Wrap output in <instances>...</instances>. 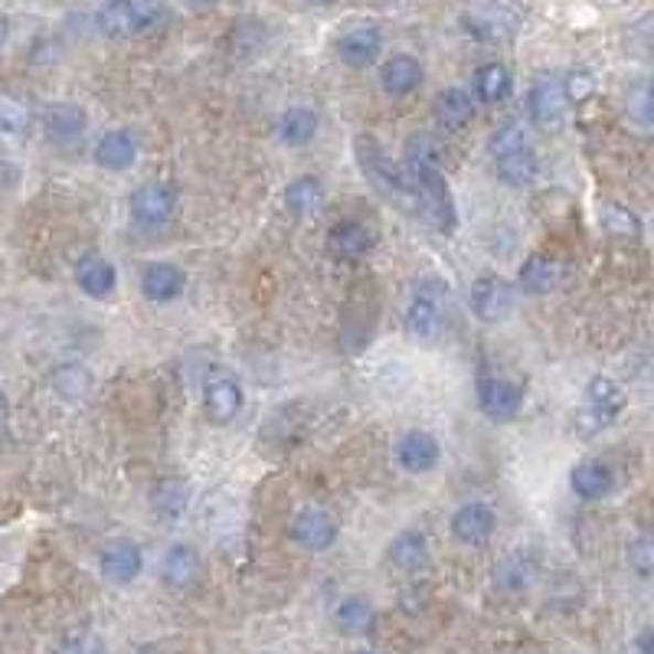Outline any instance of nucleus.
<instances>
[{
  "label": "nucleus",
  "instance_id": "obj_14",
  "mask_svg": "<svg viewBox=\"0 0 654 654\" xmlns=\"http://www.w3.org/2000/svg\"><path fill=\"white\" fill-rule=\"evenodd\" d=\"M383 53V33L374 23H354L337 36V56L351 69H367L374 66L376 56Z\"/></svg>",
  "mask_w": 654,
  "mask_h": 654
},
{
  "label": "nucleus",
  "instance_id": "obj_12",
  "mask_svg": "<svg viewBox=\"0 0 654 654\" xmlns=\"http://www.w3.org/2000/svg\"><path fill=\"white\" fill-rule=\"evenodd\" d=\"M288 537L308 554H324L337 544L341 527L324 507H301L288 524Z\"/></svg>",
  "mask_w": 654,
  "mask_h": 654
},
{
  "label": "nucleus",
  "instance_id": "obj_20",
  "mask_svg": "<svg viewBox=\"0 0 654 654\" xmlns=\"http://www.w3.org/2000/svg\"><path fill=\"white\" fill-rule=\"evenodd\" d=\"M324 249L337 262H361L374 249V233L367 226L354 223V219H344V223H337V226L328 229Z\"/></svg>",
  "mask_w": 654,
  "mask_h": 654
},
{
  "label": "nucleus",
  "instance_id": "obj_27",
  "mask_svg": "<svg viewBox=\"0 0 654 654\" xmlns=\"http://www.w3.org/2000/svg\"><path fill=\"white\" fill-rule=\"evenodd\" d=\"M432 118L446 128V131H465L474 118V98L462 86H449L436 95L432 101Z\"/></svg>",
  "mask_w": 654,
  "mask_h": 654
},
{
  "label": "nucleus",
  "instance_id": "obj_44",
  "mask_svg": "<svg viewBox=\"0 0 654 654\" xmlns=\"http://www.w3.org/2000/svg\"><path fill=\"white\" fill-rule=\"evenodd\" d=\"M181 3H187V7H193V10H203V7H213L216 0H181Z\"/></svg>",
  "mask_w": 654,
  "mask_h": 654
},
{
  "label": "nucleus",
  "instance_id": "obj_39",
  "mask_svg": "<svg viewBox=\"0 0 654 654\" xmlns=\"http://www.w3.org/2000/svg\"><path fill=\"white\" fill-rule=\"evenodd\" d=\"M605 229L615 236H642V219L635 213H629L625 206H609L605 210Z\"/></svg>",
  "mask_w": 654,
  "mask_h": 654
},
{
  "label": "nucleus",
  "instance_id": "obj_42",
  "mask_svg": "<svg viewBox=\"0 0 654 654\" xmlns=\"http://www.w3.org/2000/svg\"><path fill=\"white\" fill-rule=\"evenodd\" d=\"M635 652H639V654H654L652 629H642V632H639V639H635Z\"/></svg>",
  "mask_w": 654,
  "mask_h": 654
},
{
  "label": "nucleus",
  "instance_id": "obj_6",
  "mask_svg": "<svg viewBox=\"0 0 654 654\" xmlns=\"http://www.w3.org/2000/svg\"><path fill=\"white\" fill-rule=\"evenodd\" d=\"M474 393H478V409L491 419V422H511L521 416L524 409V383L514 379V376L497 374V371H481L478 383H474Z\"/></svg>",
  "mask_w": 654,
  "mask_h": 654
},
{
  "label": "nucleus",
  "instance_id": "obj_35",
  "mask_svg": "<svg viewBox=\"0 0 654 654\" xmlns=\"http://www.w3.org/2000/svg\"><path fill=\"white\" fill-rule=\"evenodd\" d=\"M318 135V115L304 105H294L288 111H281L279 118V138L288 148H301Z\"/></svg>",
  "mask_w": 654,
  "mask_h": 654
},
{
  "label": "nucleus",
  "instance_id": "obj_18",
  "mask_svg": "<svg viewBox=\"0 0 654 654\" xmlns=\"http://www.w3.org/2000/svg\"><path fill=\"white\" fill-rule=\"evenodd\" d=\"M537 572H540V562H537V557L530 550H514V554L497 560L491 582L504 596H521V592H527L537 582Z\"/></svg>",
  "mask_w": 654,
  "mask_h": 654
},
{
  "label": "nucleus",
  "instance_id": "obj_40",
  "mask_svg": "<svg viewBox=\"0 0 654 654\" xmlns=\"http://www.w3.org/2000/svg\"><path fill=\"white\" fill-rule=\"evenodd\" d=\"M562 93H566V98H569V105L586 101L589 95L596 93V79H592V73H586V69L569 73V76L562 79Z\"/></svg>",
  "mask_w": 654,
  "mask_h": 654
},
{
  "label": "nucleus",
  "instance_id": "obj_4",
  "mask_svg": "<svg viewBox=\"0 0 654 654\" xmlns=\"http://www.w3.org/2000/svg\"><path fill=\"white\" fill-rule=\"evenodd\" d=\"M168 20L161 0H105L95 13V26L105 40L125 43L154 33Z\"/></svg>",
  "mask_w": 654,
  "mask_h": 654
},
{
  "label": "nucleus",
  "instance_id": "obj_29",
  "mask_svg": "<svg viewBox=\"0 0 654 654\" xmlns=\"http://www.w3.org/2000/svg\"><path fill=\"white\" fill-rule=\"evenodd\" d=\"M334 629L341 635H351V639H364L376 629V609L361 599V596H347L334 605Z\"/></svg>",
  "mask_w": 654,
  "mask_h": 654
},
{
  "label": "nucleus",
  "instance_id": "obj_26",
  "mask_svg": "<svg viewBox=\"0 0 654 654\" xmlns=\"http://www.w3.org/2000/svg\"><path fill=\"white\" fill-rule=\"evenodd\" d=\"M151 511H154V517L158 521H164V524H178L184 514H187V504H190V484L184 478H161L154 487H151Z\"/></svg>",
  "mask_w": 654,
  "mask_h": 654
},
{
  "label": "nucleus",
  "instance_id": "obj_5",
  "mask_svg": "<svg viewBox=\"0 0 654 654\" xmlns=\"http://www.w3.org/2000/svg\"><path fill=\"white\" fill-rule=\"evenodd\" d=\"M403 328L412 341L419 344H432L442 328H446V288L436 279H426L416 285L406 314H403Z\"/></svg>",
  "mask_w": 654,
  "mask_h": 654
},
{
  "label": "nucleus",
  "instance_id": "obj_38",
  "mask_svg": "<svg viewBox=\"0 0 654 654\" xmlns=\"http://www.w3.org/2000/svg\"><path fill=\"white\" fill-rule=\"evenodd\" d=\"M629 562H632V569L642 576V579H648L654 569V544H652V534L648 530H642L632 544H629Z\"/></svg>",
  "mask_w": 654,
  "mask_h": 654
},
{
  "label": "nucleus",
  "instance_id": "obj_10",
  "mask_svg": "<svg viewBox=\"0 0 654 654\" xmlns=\"http://www.w3.org/2000/svg\"><path fill=\"white\" fill-rule=\"evenodd\" d=\"M468 304H471V314L481 324H504L514 314L517 294H514V285L511 281L487 272V276L474 279L471 291H468Z\"/></svg>",
  "mask_w": 654,
  "mask_h": 654
},
{
  "label": "nucleus",
  "instance_id": "obj_1",
  "mask_svg": "<svg viewBox=\"0 0 654 654\" xmlns=\"http://www.w3.org/2000/svg\"><path fill=\"white\" fill-rule=\"evenodd\" d=\"M403 168L412 178V187L419 193V219L449 236L459 226V213H455V200L452 187L442 174V148L432 135H412L406 141V161Z\"/></svg>",
  "mask_w": 654,
  "mask_h": 654
},
{
  "label": "nucleus",
  "instance_id": "obj_43",
  "mask_svg": "<svg viewBox=\"0 0 654 654\" xmlns=\"http://www.w3.org/2000/svg\"><path fill=\"white\" fill-rule=\"evenodd\" d=\"M7 416H10V403H7V396L0 393V429L7 426Z\"/></svg>",
  "mask_w": 654,
  "mask_h": 654
},
{
  "label": "nucleus",
  "instance_id": "obj_21",
  "mask_svg": "<svg viewBox=\"0 0 654 654\" xmlns=\"http://www.w3.org/2000/svg\"><path fill=\"white\" fill-rule=\"evenodd\" d=\"M93 158L98 168H105V171H111V174L131 171L135 161H138V141H135V135L125 131V128L105 131V135L98 138V144H95Z\"/></svg>",
  "mask_w": 654,
  "mask_h": 654
},
{
  "label": "nucleus",
  "instance_id": "obj_13",
  "mask_svg": "<svg viewBox=\"0 0 654 654\" xmlns=\"http://www.w3.org/2000/svg\"><path fill=\"white\" fill-rule=\"evenodd\" d=\"M40 125H43V135L60 144V148H73L76 141H83V135L89 131V115L86 108L73 105V101H56V105H46L43 115H40Z\"/></svg>",
  "mask_w": 654,
  "mask_h": 654
},
{
  "label": "nucleus",
  "instance_id": "obj_31",
  "mask_svg": "<svg viewBox=\"0 0 654 654\" xmlns=\"http://www.w3.org/2000/svg\"><path fill=\"white\" fill-rule=\"evenodd\" d=\"M560 279L562 266L547 253H534L530 259H524V266L517 272V285L527 294H547V291H554L560 285Z\"/></svg>",
  "mask_w": 654,
  "mask_h": 654
},
{
  "label": "nucleus",
  "instance_id": "obj_46",
  "mask_svg": "<svg viewBox=\"0 0 654 654\" xmlns=\"http://www.w3.org/2000/svg\"><path fill=\"white\" fill-rule=\"evenodd\" d=\"M304 3H314L318 7V3H328V0H304Z\"/></svg>",
  "mask_w": 654,
  "mask_h": 654
},
{
  "label": "nucleus",
  "instance_id": "obj_16",
  "mask_svg": "<svg viewBox=\"0 0 654 654\" xmlns=\"http://www.w3.org/2000/svg\"><path fill=\"white\" fill-rule=\"evenodd\" d=\"M98 569L108 582L115 586H128L141 576L144 569V550L135 540H111L101 547L98 554Z\"/></svg>",
  "mask_w": 654,
  "mask_h": 654
},
{
  "label": "nucleus",
  "instance_id": "obj_23",
  "mask_svg": "<svg viewBox=\"0 0 654 654\" xmlns=\"http://www.w3.org/2000/svg\"><path fill=\"white\" fill-rule=\"evenodd\" d=\"M569 487L582 501H602L615 487V471L602 459H582L569 471Z\"/></svg>",
  "mask_w": 654,
  "mask_h": 654
},
{
  "label": "nucleus",
  "instance_id": "obj_15",
  "mask_svg": "<svg viewBox=\"0 0 654 654\" xmlns=\"http://www.w3.org/2000/svg\"><path fill=\"white\" fill-rule=\"evenodd\" d=\"M452 537L462 544V547H481V544H487L491 540V534H494V527H497V514H494V507L491 504H484V501H468L462 504L455 514H452Z\"/></svg>",
  "mask_w": 654,
  "mask_h": 654
},
{
  "label": "nucleus",
  "instance_id": "obj_25",
  "mask_svg": "<svg viewBox=\"0 0 654 654\" xmlns=\"http://www.w3.org/2000/svg\"><path fill=\"white\" fill-rule=\"evenodd\" d=\"M184 272L171 262H151L144 266L141 272V294L151 301V304H171L184 294Z\"/></svg>",
  "mask_w": 654,
  "mask_h": 654
},
{
  "label": "nucleus",
  "instance_id": "obj_24",
  "mask_svg": "<svg viewBox=\"0 0 654 654\" xmlns=\"http://www.w3.org/2000/svg\"><path fill=\"white\" fill-rule=\"evenodd\" d=\"M422 86V63L409 53H396L379 66V89L393 98H406Z\"/></svg>",
  "mask_w": 654,
  "mask_h": 654
},
{
  "label": "nucleus",
  "instance_id": "obj_34",
  "mask_svg": "<svg viewBox=\"0 0 654 654\" xmlns=\"http://www.w3.org/2000/svg\"><path fill=\"white\" fill-rule=\"evenodd\" d=\"M95 376L89 374L86 364H60L53 376H50V386L66 399V403H79L93 393Z\"/></svg>",
  "mask_w": 654,
  "mask_h": 654
},
{
  "label": "nucleus",
  "instance_id": "obj_37",
  "mask_svg": "<svg viewBox=\"0 0 654 654\" xmlns=\"http://www.w3.org/2000/svg\"><path fill=\"white\" fill-rule=\"evenodd\" d=\"M60 654H105V642L93 629H69L60 639Z\"/></svg>",
  "mask_w": 654,
  "mask_h": 654
},
{
  "label": "nucleus",
  "instance_id": "obj_32",
  "mask_svg": "<svg viewBox=\"0 0 654 654\" xmlns=\"http://www.w3.org/2000/svg\"><path fill=\"white\" fill-rule=\"evenodd\" d=\"M281 196H285V206H288L291 213L308 216V213H318V210L324 206L328 190H324V184H321V178H314V174H301V178L288 181V187H285Z\"/></svg>",
  "mask_w": 654,
  "mask_h": 654
},
{
  "label": "nucleus",
  "instance_id": "obj_8",
  "mask_svg": "<svg viewBox=\"0 0 654 654\" xmlns=\"http://www.w3.org/2000/svg\"><path fill=\"white\" fill-rule=\"evenodd\" d=\"M625 409V393L612 376H592L586 386V406L579 416V429L586 436L605 429L609 422H615Z\"/></svg>",
  "mask_w": 654,
  "mask_h": 654
},
{
  "label": "nucleus",
  "instance_id": "obj_45",
  "mask_svg": "<svg viewBox=\"0 0 654 654\" xmlns=\"http://www.w3.org/2000/svg\"><path fill=\"white\" fill-rule=\"evenodd\" d=\"M7 36H10V23L0 17V50H3V43H7Z\"/></svg>",
  "mask_w": 654,
  "mask_h": 654
},
{
  "label": "nucleus",
  "instance_id": "obj_30",
  "mask_svg": "<svg viewBox=\"0 0 654 654\" xmlns=\"http://www.w3.org/2000/svg\"><path fill=\"white\" fill-rule=\"evenodd\" d=\"M76 285H79L83 294H89L95 301H105L118 288V269L101 256H89L76 266Z\"/></svg>",
  "mask_w": 654,
  "mask_h": 654
},
{
  "label": "nucleus",
  "instance_id": "obj_9",
  "mask_svg": "<svg viewBox=\"0 0 654 654\" xmlns=\"http://www.w3.org/2000/svg\"><path fill=\"white\" fill-rule=\"evenodd\" d=\"M128 213L141 229H161L178 213V190L164 181H148L128 196Z\"/></svg>",
  "mask_w": 654,
  "mask_h": 654
},
{
  "label": "nucleus",
  "instance_id": "obj_33",
  "mask_svg": "<svg viewBox=\"0 0 654 654\" xmlns=\"http://www.w3.org/2000/svg\"><path fill=\"white\" fill-rule=\"evenodd\" d=\"M514 89V76L504 63H484L478 73H474V95L487 105H497L504 101Z\"/></svg>",
  "mask_w": 654,
  "mask_h": 654
},
{
  "label": "nucleus",
  "instance_id": "obj_47",
  "mask_svg": "<svg viewBox=\"0 0 654 654\" xmlns=\"http://www.w3.org/2000/svg\"><path fill=\"white\" fill-rule=\"evenodd\" d=\"M357 654H376V652H357Z\"/></svg>",
  "mask_w": 654,
  "mask_h": 654
},
{
  "label": "nucleus",
  "instance_id": "obj_19",
  "mask_svg": "<svg viewBox=\"0 0 654 654\" xmlns=\"http://www.w3.org/2000/svg\"><path fill=\"white\" fill-rule=\"evenodd\" d=\"M465 30L481 43H501L517 30V17L501 3H478L465 13Z\"/></svg>",
  "mask_w": 654,
  "mask_h": 654
},
{
  "label": "nucleus",
  "instance_id": "obj_11",
  "mask_svg": "<svg viewBox=\"0 0 654 654\" xmlns=\"http://www.w3.org/2000/svg\"><path fill=\"white\" fill-rule=\"evenodd\" d=\"M569 111V98L562 93V76H537L527 89V118L540 131H560Z\"/></svg>",
  "mask_w": 654,
  "mask_h": 654
},
{
  "label": "nucleus",
  "instance_id": "obj_7",
  "mask_svg": "<svg viewBox=\"0 0 654 654\" xmlns=\"http://www.w3.org/2000/svg\"><path fill=\"white\" fill-rule=\"evenodd\" d=\"M243 406H246V393H243V383L233 371L213 367L210 374L203 376V409H206L210 422L226 426L243 412Z\"/></svg>",
  "mask_w": 654,
  "mask_h": 654
},
{
  "label": "nucleus",
  "instance_id": "obj_28",
  "mask_svg": "<svg viewBox=\"0 0 654 654\" xmlns=\"http://www.w3.org/2000/svg\"><path fill=\"white\" fill-rule=\"evenodd\" d=\"M386 557H389V562H393L399 572H422V569L432 562V550H429L426 534H419V530H403V534L393 537Z\"/></svg>",
  "mask_w": 654,
  "mask_h": 654
},
{
  "label": "nucleus",
  "instance_id": "obj_17",
  "mask_svg": "<svg viewBox=\"0 0 654 654\" xmlns=\"http://www.w3.org/2000/svg\"><path fill=\"white\" fill-rule=\"evenodd\" d=\"M396 462H399L403 471H409V474H429V471H436L439 462H442V446H439V439L432 432L412 429V432H406L399 439Z\"/></svg>",
  "mask_w": 654,
  "mask_h": 654
},
{
  "label": "nucleus",
  "instance_id": "obj_3",
  "mask_svg": "<svg viewBox=\"0 0 654 654\" xmlns=\"http://www.w3.org/2000/svg\"><path fill=\"white\" fill-rule=\"evenodd\" d=\"M491 161H494L497 181L507 187H527L540 174V158L527 138V131L517 121H504L491 135Z\"/></svg>",
  "mask_w": 654,
  "mask_h": 654
},
{
  "label": "nucleus",
  "instance_id": "obj_2",
  "mask_svg": "<svg viewBox=\"0 0 654 654\" xmlns=\"http://www.w3.org/2000/svg\"><path fill=\"white\" fill-rule=\"evenodd\" d=\"M354 154H357V164H361V174L367 178V184L389 203L396 206L399 213L419 219V193L412 187V178L403 164H393L386 158V151L379 148V141L371 135H361L354 141Z\"/></svg>",
  "mask_w": 654,
  "mask_h": 654
},
{
  "label": "nucleus",
  "instance_id": "obj_41",
  "mask_svg": "<svg viewBox=\"0 0 654 654\" xmlns=\"http://www.w3.org/2000/svg\"><path fill=\"white\" fill-rule=\"evenodd\" d=\"M13 184H17V168L7 164V161H0V193H7Z\"/></svg>",
  "mask_w": 654,
  "mask_h": 654
},
{
  "label": "nucleus",
  "instance_id": "obj_36",
  "mask_svg": "<svg viewBox=\"0 0 654 654\" xmlns=\"http://www.w3.org/2000/svg\"><path fill=\"white\" fill-rule=\"evenodd\" d=\"M30 131V115L13 101L0 95V144H13Z\"/></svg>",
  "mask_w": 654,
  "mask_h": 654
},
{
  "label": "nucleus",
  "instance_id": "obj_22",
  "mask_svg": "<svg viewBox=\"0 0 654 654\" xmlns=\"http://www.w3.org/2000/svg\"><path fill=\"white\" fill-rule=\"evenodd\" d=\"M203 576V560L190 544H174L161 560V579L174 592H187Z\"/></svg>",
  "mask_w": 654,
  "mask_h": 654
}]
</instances>
